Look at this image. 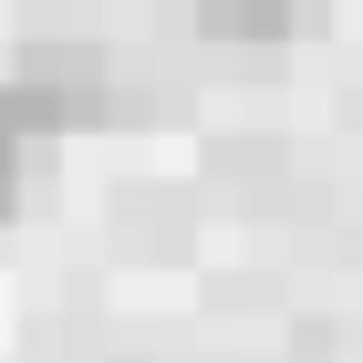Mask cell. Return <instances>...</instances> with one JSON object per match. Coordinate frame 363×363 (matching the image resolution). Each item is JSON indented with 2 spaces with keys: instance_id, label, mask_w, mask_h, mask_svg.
<instances>
[{
  "instance_id": "cell-1",
  "label": "cell",
  "mask_w": 363,
  "mask_h": 363,
  "mask_svg": "<svg viewBox=\"0 0 363 363\" xmlns=\"http://www.w3.org/2000/svg\"><path fill=\"white\" fill-rule=\"evenodd\" d=\"M114 239H125V250H156V259H187L197 197L187 187H125V197H114Z\"/></svg>"
},
{
  "instance_id": "cell-2",
  "label": "cell",
  "mask_w": 363,
  "mask_h": 363,
  "mask_svg": "<svg viewBox=\"0 0 363 363\" xmlns=\"http://www.w3.org/2000/svg\"><path fill=\"white\" fill-rule=\"evenodd\" d=\"M322 21V0H197V31L208 42H239V52H259V42H291V31Z\"/></svg>"
},
{
  "instance_id": "cell-3",
  "label": "cell",
  "mask_w": 363,
  "mask_h": 363,
  "mask_svg": "<svg viewBox=\"0 0 363 363\" xmlns=\"http://www.w3.org/2000/svg\"><path fill=\"white\" fill-rule=\"evenodd\" d=\"M208 167H218V177H291V145H270V135H218Z\"/></svg>"
},
{
  "instance_id": "cell-4",
  "label": "cell",
  "mask_w": 363,
  "mask_h": 363,
  "mask_svg": "<svg viewBox=\"0 0 363 363\" xmlns=\"http://www.w3.org/2000/svg\"><path fill=\"white\" fill-rule=\"evenodd\" d=\"M21 177H31V135H21V114H11V94H0V218L21 208Z\"/></svg>"
},
{
  "instance_id": "cell-5",
  "label": "cell",
  "mask_w": 363,
  "mask_h": 363,
  "mask_svg": "<svg viewBox=\"0 0 363 363\" xmlns=\"http://www.w3.org/2000/svg\"><path fill=\"white\" fill-rule=\"evenodd\" d=\"M228 363H250V353H228Z\"/></svg>"
}]
</instances>
